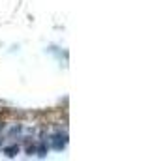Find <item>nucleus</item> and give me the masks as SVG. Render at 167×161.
Wrapping results in <instances>:
<instances>
[{"mask_svg":"<svg viewBox=\"0 0 167 161\" xmlns=\"http://www.w3.org/2000/svg\"><path fill=\"white\" fill-rule=\"evenodd\" d=\"M17 152H19V148H17V146H12V148H6V154H8L9 157H13V156L17 154Z\"/></svg>","mask_w":167,"mask_h":161,"instance_id":"nucleus-1","label":"nucleus"}]
</instances>
